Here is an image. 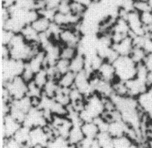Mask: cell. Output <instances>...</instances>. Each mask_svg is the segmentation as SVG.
Masks as SVG:
<instances>
[{"mask_svg":"<svg viewBox=\"0 0 152 148\" xmlns=\"http://www.w3.org/2000/svg\"><path fill=\"white\" fill-rule=\"evenodd\" d=\"M59 88V86L58 83H57V80L49 78L47 83L45 84V85L42 88L43 95L49 97V98H54Z\"/></svg>","mask_w":152,"mask_h":148,"instance_id":"cell-22","label":"cell"},{"mask_svg":"<svg viewBox=\"0 0 152 148\" xmlns=\"http://www.w3.org/2000/svg\"><path fill=\"white\" fill-rule=\"evenodd\" d=\"M86 57L83 54L77 53L75 57L70 61V71L75 74L78 73L86 69Z\"/></svg>","mask_w":152,"mask_h":148,"instance_id":"cell-15","label":"cell"},{"mask_svg":"<svg viewBox=\"0 0 152 148\" xmlns=\"http://www.w3.org/2000/svg\"><path fill=\"white\" fill-rule=\"evenodd\" d=\"M77 53H78L77 48L67 46H62L60 58H63L70 61Z\"/></svg>","mask_w":152,"mask_h":148,"instance_id":"cell-29","label":"cell"},{"mask_svg":"<svg viewBox=\"0 0 152 148\" xmlns=\"http://www.w3.org/2000/svg\"><path fill=\"white\" fill-rule=\"evenodd\" d=\"M2 148H23V146L13 137L3 140Z\"/></svg>","mask_w":152,"mask_h":148,"instance_id":"cell-33","label":"cell"},{"mask_svg":"<svg viewBox=\"0 0 152 148\" xmlns=\"http://www.w3.org/2000/svg\"><path fill=\"white\" fill-rule=\"evenodd\" d=\"M73 1H77V2L80 3V4L86 7H89L92 4L96 2V0H73Z\"/></svg>","mask_w":152,"mask_h":148,"instance_id":"cell-37","label":"cell"},{"mask_svg":"<svg viewBox=\"0 0 152 148\" xmlns=\"http://www.w3.org/2000/svg\"><path fill=\"white\" fill-rule=\"evenodd\" d=\"M96 74L102 80L109 83H113L115 80H117L115 66L112 62L109 61H104L99 70H97Z\"/></svg>","mask_w":152,"mask_h":148,"instance_id":"cell-11","label":"cell"},{"mask_svg":"<svg viewBox=\"0 0 152 148\" xmlns=\"http://www.w3.org/2000/svg\"><path fill=\"white\" fill-rule=\"evenodd\" d=\"M52 22V20L40 15V16L31 25L36 30V32H38L39 33H46L49 30Z\"/></svg>","mask_w":152,"mask_h":148,"instance_id":"cell-18","label":"cell"},{"mask_svg":"<svg viewBox=\"0 0 152 148\" xmlns=\"http://www.w3.org/2000/svg\"><path fill=\"white\" fill-rule=\"evenodd\" d=\"M137 148H150V147L149 146H148V143H147V141H146V142H143L138 144V147Z\"/></svg>","mask_w":152,"mask_h":148,"instance_id":"cell-39","label":"cell"},{"mask_svg":"<svg viewBox=\"0 0 152 148\" xmlns=\"http://www.w3.org/2000/svg\"><path fill=\"white\" fill-rule=\"evenodd\" d=\"M100 1H101V0H100Z\"/></svg>","mask_w":152,"mask_h":148,"instance_id":"cell-45","label":"cell"},{"mask_svg":"<svg viewBox=\"0 0 152 148\" xmlns=\"http://www.w3.org/2000/svg\"><path fill=\"white\" fill-rule=\"evenodd\" d=\"M54 68H55L57 73L60 77L63 74L70 71V60L59 58L56 62Z\"/></svg>","mask_w":152,"mask_h":148,"instance_id":"cell-27","label":"cell"},{"mask_svg":"<svg viewBox=\"0 0 152 148\" xmlns=\"http://www.w3.org/2000/svg\"><path fill=\"white\" fill-rule=\"evenodd\" d=\"M1 85L7 90L12 100L20 99L28 94V83L21 76L14 77Z\"/></svg>","mask_w":152,"mask_h":148,"instance_id":"cell-3","label":"cell"},{"mask_svg":"<svg viewBox=\"0 0 152 148\" xmlns=\"http://www.w3.org/2000/svg\"><path fill=\"white\" fill-rule=\"evenodd\" d=\"M30 130L31 129L23 125L15 133L13 138L23 147H31L30 144Z\"/></svg>","mask_w":152,"mask_h":148,"instance_id":"cell-16","label":"cell"},{"mask_svg":"<svg viewBox=\"0 0 152 148\" xmlns=\"http://www.w3.org/2000/svg\"><path fill=\"white\" fill-rule=\"evenodd\" d=\"M147 143H148L149 147L152 148V138H151V139H148V140H147Z\"/></svg>","mask_w":152,"mask_h":148,"instance_id":"cell-41","label":"cell"},{"mask_svg":"<svg viewBox=\"0 0 152 148\" xmlns=\"http://www.w3.org/2000/svg\"><path fill=\"white\" fill-rule=\"evenodd\" d=\"M65 1H72V0H65Z\"/></svg>","mask_w":152,"mask_h":148,"instance_id":"cell-44","label":"cell"},{"mask_svg":"<svg viewBox=\"0 0 152 148\" xmlns=\"http://www.w3.org/2000/svg\"><path fill=\"white\" fill-rule=\"evenodd\" d=\"M84 136L83 133L81 130V127L78 125H73L72 128L69 133L67 136V141L69 144L72 145H77L83 139Z\"/></svg>","mask_w":152,"mask_h":148,"instance_id":"cell-19","label":"cell"},{"mask_svg":"<svg viewBox=\"0 0 152 148\" xmlns=\"http://www.w3.org/2000/svg\"><path fill=\"white\" fill-rule=\"evenodd\" d=\"M49 80V76L48 75V72L46 70V68L42 69L39 72H36L34 75V80L33 82L36 84L37 86H39V88L41 89L43 88V87L45 85V84L47 83L48 80Z\"/></svg>","mask_w":152,"mask_h":148,"instance_id":"cell-26","label":"cell"},{"mask_svg":"<svg viewBox=\"0 0 152 148\" xmlns=\"http://www.w3.org/2000/svg\"><path fill=\"white\" fill-rule=\"evenodd\" d=\"M70 145L67 139L61 136L52 138L46 146L47 148H67Z\"/></svg>","mask_w":152,"mask_h":148,"instance_id":"cell-24","label":"cell"},{"mask_svg":"<svg viewBox=\"0 0 152 148\" xmlns=\"http://www.w3.org/2000/svg\"><path fill=\"white\" fill-rule=\"evenodd\" d=\"M113 48L119 56H130L134 48L133 36H128L120 42L114 44Z\"/></svg>","mask_w":152,"mask_h":148,"instance_id":"cell-13","label":"cell"},{"mask_svg":"<svg viewBox=\"0 0 152 148\" xmlns=\"http://www.w3.org/2000/svg\"><path fill=\"white\" fill-rule=\"evenodd\" d=\"M26 66L31 69L34 73L39 72L46 67V54L43 49L33 56L26 62Z\"/></svg>","mask_w":152,"mask_h":148,"instance_id":"cell-12","label":"cell"},{"mask_svg":"<svg viewBox=\"0 0 152 148\" xmlns=\"http://www.w3.org/2000/svg\"><path fill=\"white\" fill-rule=\"evenodd\" d=\"M148 4H149L150 7H151V8L152 9V0H148Z\"/></svg>","mask_w":152,"mask_h":148,"instance_id":"cell-42","label":"cell"},{"mask_svg":"<svg viewBox=\"0 0 152 148\" xmlns=\"http://www.w3.org/2000/svg\"><path fill=\"white\" fill-rule=\"evenodd\" d=\"M96 139L99 142L102 148H115L113 144V137L107 131L99 133Z\"/></svg>","mask_w":152,"mask_h":148,"instance_id":"cell-23","label":"cell"},{"mask_svg":"<svg viewBox=\"0 0 152 148\" xmlns=\"http://www.w3.org/2000/svg\"><path fill=\"white\" fill-rule=\"evenodd\" d=\"M146 54L147 53L142 47L134 46L130 54V57L137 65H138V64L142 63L143 62Z\"/></svg>","mask_w":152,"mask_h":148,"instance_id":"cell-28","label":"cell"},{"mask_svg":"<svg viewBox=\"0 0 152 148\" xmlns=\"http://www.w3.org/2000/svg\"><path fill=\"white\" fill-rule=\"evenodd\" d=\"M45 8L51 9H57L62 0H44Z\"/></svg>","mask_w":152,"mask_h":148,"instance_id":"cell-34","label":"cell"},{"mask_svg":"<svg viewBox=\"0 0 152 148\" xmlns=\"http://www.w3.org/2000/svg\"><path fill=\"white\" fill-rule=\"evenodd\" d=\"M134 10L139 13L146 12V11L152 10L148 2V0H135Z\"/></svg>","mask_w":152,"mask_h":148,"instance_id":"cell-32","label":"cell"},{"mask_svg":"<svg viewBox=\"0 0 152 148\" xmlns=\"http://www.w3.org/2000/svg\"><path fill=\"white\" fill-rule=\"evenodd\" d=\"M91 75L86 70L75 74L74 87L77 88L86 98L94 93L93 87L90 82V77Z\"/></svg>","mask_w":152,"mask_h":148,"instance_id":"cell-9","label":"cell"},{"mask_svg":"<svg viewBox=\"0 0 152 148\" xmlns=\"http://www.w3.org/2000/svg\"><path fill=\"white\" fill-rule=\"evenodd\" d=\"M22 126L23 124L10 114L1 116V137L3 140L13 137Z\"/></svg>","mask_w":152,"mask_h":148,"instance_id":"cell-8","label":"cell"},{"mask_svg":"<svg viewBox=\"0 0 152 148\" xmlns=\"http://www.w3.org/2000/svg\"><path fill=\"white\" fill-rule=\"evenodd\" d=\"M27 42L30 44H39V33L31 26V25H26L20 31Z\"/></svg>","mask_w":152,"mask_h":148,"instance_id":"cell-21","label":"cell"},{"mask_svg":"<svg viewBox=\"0 0 152 148\" xmlns=\"http://www.w3.org/2000/svg\"><path fill=\"white\" fill-rule=\"evenodd\" d=\"M138 106L141 111L152 120V87L137 98Z\"/></svg>","mask_w":152,"mask_h":148,"instance_id":"cell-10","label":"cell"},{"mask_svg":"<svg viewBox=\"0 0 152 148\" xmlns=\"http://www.w3.org/2000/svg\"><path fill=\"white\" fill-rule=\"evenodd\" d=\"M15 34V33L12 32V31L8 30L4 28H1V33H0L1 45H9Z\"/></svg>","mask_w":152,"mask_h":148,"instance_id":"cell-31","label":"cell"},{"mask_svg":"<svg viewBox=\"0 0 152 148\" xmlns=\"http://www.w3.org/2000/svg\"><path fill=\"white\" fill-rule=\"evenodd\" d=\"M23 148H32V147H23Z\"/></svg>","mask_w":152,"mask_h":148,"instance_id":"cell-43","label":"cell"},{"mask_svg":"<svg viewBox=\"0 0 152 148\" xmlns=\"http://www.w3.org/2000/svg\"><path fill=\"white\" fill-rule=\"evenodd\" d=\"M70 6L71 12L72 14L80 16V17H83L84 14H85L87 9H88V7L77 2V1H73V0L70 1Z\"/></svg>","mask_w":152,"mask_h":148,"instance_id":"cell-30","label":"cell"},{"mask_svg":"<svg viewBox=\"0 0 152 148\" xmlns=\"http://www.w3.org/2000/svg\"><path fill=\"white\" fill-rule=\"evenodd\" d=\"M83 35L76 28H62L57 37V42L62 46L78 47Z\"/></svg>","mask_w":152,"mask_h":148,"instance_id":"cell-4","label":"cell"},{"mask_svg":"<svg viewBox=\"0 0 152 148\" xmlns=\"http://www.w3.org/2000/svg\"><path fill=\"white\" fill-rule=\"evenodd\" d=\"M142 63L148 72H152V54H147Z\"/></svg>","mask_w":152,"mask_h":148,"instance_id":"cell-36","label":"cell"},{"mask_svg":"<svg viewBox=\"0 0 152 148\" xmlns=\"http://www.w3.org/2000/svg\"><path fill=\"white\" fill-rule=\"evenodd\" d=\"M26 62L12 58L1 59V84L9 82L14 77L21 76L26 67Z\"/></svg>","mask_w":152,"mask_h":148,"instance_id":"cell-2","label":"cell"},{"mask_svg":"<svg viewBox=\"0 0 152 148\" xmlns=\"http://www.w3.org/2000/svg\"><path fill=\"white\" fill-rule=\"evenodd\" d=\"M91 148H102L101 147L99 142H98V140L96 139V138H95V139L93 140V142H92L91 146Z\"/></svg>","mask_w":152,"mask_h":148,"instance_id":"cell-38","label":"cell"},{"mask_svg":"<svg viewBox=\"0 0 152 148\" xmlns=\"http://www.w3.org/2000/svg\"><path fill=\"white\" fill-rule=\"evenodd\" d=\"M113 65L117 80L127 82L136 77L138 65L130 56H120L115 59Z\"/></svg>","mask_w":152,"mask_h":148,"instance_id":"cell-1","label":"cell"},{"mask_svg":"<svg viewBox=\"0 0 152 148\" xmlns=\"http://www.w3.org/2000/svg\"><path fill=\"white\" fill-rule=\"evenodd\" d=\"M32 148H47V147L44 145H41V144H36V145L33 146Z\"/></svg>","mask_w":152,"mask_h":148,"instance_id":"cell-40","label":"cell"},{"mask_svg":"<svg viewBox=\"0 0 152 148\" xmlns=\"http://www.w3.org/2000/svg\"><path fill=\"white\" fill-rule=\"evenodd\" d=\"M124 18L128 22L130 28V35L132 36H147L144 26L141 22L140 13L135 10L127 12Z\"/></svg>","mask_w":152,"mask_h":148,"instance_id":"cell-7","label":"cell"},{"mask_svg":"<svg viewBox=\"0 0 152 148\" xmlns=\"http://www.w3.org/2000/svg\"><path fill=\"white\" fill-rule=\"evenodd\" d=\"M80 127L85 137L95 139L100 132L98 126L94 121L83 123Z\"/></svg>","mask_w":152,"mask_h":148,"instance_id":"cell-17","label":"cell"},{"mask_svg":"<svg viewBox=\"0 0 152 148\" xmlns=\"http://www.w3.org/2000/svg\"><path fill=\"white\" fill-rule=\"evenodd\" d=\"M128 126L123 120H112L110 121L107 132L112 137L116 138L126 134Z\"/></svg>","mask_w":152,"mask_h":148,"instance_id":"cell-14","label":"cell"},{"mask_svg":"<svg viewBox=\"0 0 152 148\" xmlns=\"http://www.w3.org/2000/svg\"><path fill=\"white\" fill-rule=\"evenodd\" d=\"M133 143L135 142L126 134L119 137L113 138V144L115 148H129Z\"/></svg>","mask_w":152,"mask_h":148,"instance_id":"cell-25","label":"cell"},{"mask_svg":"<svg viewBox=\"0 0 152 148\" xmlns=\"http://www.w3.org/2000/svg\"><path fill=\"white\" fill-rule=\"evenodd\" d=\"M143 49L147 54H152V38L148 36H146L145 38Z\"/></svg>","mask_w":152,"mask_h":148,"instance_id":"cell-35","label":"cell"},{"mask_svg":"<svg viewBox=\"0 0 152 148\" xmlns=\"http://www.w3.org/2000/svg\"><path fill=\"white\" fill-rule=\"evenodd\" d=\"M75 80V74L71 71H68L59 77L57 80V83L60 88L70 89L74 87Z\"/></svg>","mask_w":152,"mask_h":148,"instance_id":"cell-20","label":"cell"},{"mask_svg":"<svg viewBox=\"0 0 152 148\" xmlns=\"http://www.w3.org/2000/svg\"><path fill=\"white\" fill-rule=\"evenodd\" d=\"M85 109L90 113L94 119L103 116L105 112L104 98L96 93L86 97Z\"/></svg>","mask_w":152,"mask_h":148,"instance_id":"cell-5","label":"cell"},{"mask_svg":"<svg viewBox=\"0 0 152 148\" xmlns=\"http://www.w3.org/2000/svg\"><path fill=\"white\" fill-rule=\"evenodd\" d=\"M49 124V121L44 115V111L39 108L33 107L26 114L23 125L29 129L37 126H46Z\"/></svg>","mask_w":152,"mask_h":148,"instance_id":"cell-6","label":"cell"}]
</instances>
